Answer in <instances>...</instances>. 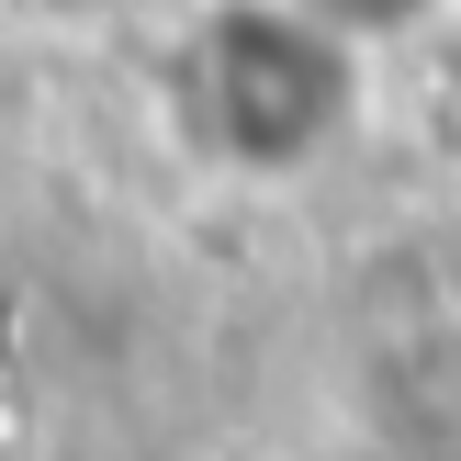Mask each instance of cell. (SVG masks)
I'll return each instance as SVG.
<instances>
[{
    "mask_svg": "<svg viewBox=\"0 0 461 461\" xmlns=\"http://www.w3.org/2000/svg\"><path fill=\"white\" fill-rule=\"evenodd\" d=\"M360 68L372 57L293 0H203L158 68V113L192 169L237 192H282L360 135Z\"/></svg>",
    "mask_w": 461,
    "mask_h": 461,
    "instance_id": "1",
    "label": "cell"
},
{
    "mask_svg": "<svg viewBox=\"0 0 461 461\" xmlns=\"http://www.w3.org/2000/svg\"><path fill=\"white\" fill-rule=\"evenodd\" d=\"M293 12H315V23H327V34H349L360 57H383V45L428 34V23H439L450 0H293Z\"/></svg>",
    "mask_w": 461,
    "mask_h": 461,
    "instance_id": "2",
    "label": "cell"
}]
</instances>
